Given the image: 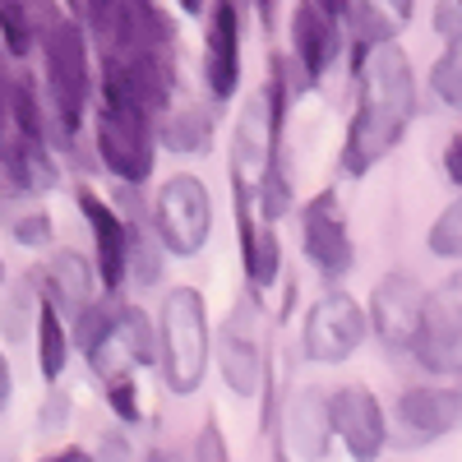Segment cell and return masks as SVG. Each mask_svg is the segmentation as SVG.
<instances>
[{"label": "cell", "mask_w": 462, "mask_h": 462, "mask_svg": "<svg viewBox=\"0 0 462 462\" xmlns=\"http://www.w3.org/2000/svg\"><path fill=\"white\" fill-rule=\"evenodd\" d=\"M411 111H416V79H411L407 51L393 42L370 47L361 65V102L352 116V130H346V143H342V171L365 176L402 139Z\"/></svg>", "instance_id": "6da1fadb"}, {"label": "cell", "mask_w": 462, "mask_h": 462, "mask_svg": "<svg viewBox=\"0 0 462 462\" xmlns=\"http://www.w3.org/2000/svg\"><path fill=\"white\" fill-rule=\"evenodd\" d=\"M42 47H47V93L56 106V121L65 134H74L84 125L88 93H93L84 28L69 14H60L56 5H42Z\"/></svg>", "instance_id": "7a4b0ae2"}, {"label": "cell", "mask_w": 462, "mask_h": 462, "mask_svg": "<svg viewBox=\"0 0 462 462\" xmlns=\"http://www.w3.org/2000/svg\"><path fill=\"white\" fill-rule=\"evenodd\" d=\"M208 370V310L195 287H171L162 305V374L167 389L189 398L199 393Z\"/></svg>", "instance_id": "3957f363"}, {"label": "cell", "mask_w": 462, "mask_h": 462, "mask_svg": "<svg viewBox=\"0 0 462 462\" xmlns=\"http://www.w3.org/2000/svg\"><path fill=\"white\" fill-rule=\"evenodd\" d=\"M282 106H287V84H282V60L273 65V79L263 93H254L241 106L236 121V143H231V185L254 195L259 180L273 167V148L282 139Z\"/></svg>", "instance_id": "277c9868"}, {"label": "cell", "mask_w": 462, "mask_h": 462, "mask_svg": "<svg viewBox=\"0 0 462 462\" xmlns=\"http://www.w3.org/2000/svg\"><path fill=\"white\" fill-rule=\"evenodd\" d=\"M97 158L111 176L125 185L148 180L152 171V134H148V111L134 102H111L102 97L97 111Z\"/></svg>", "instance_id": "5b68a950"}, {"label": "cell", "mask_w": 462, "mask_h": 462, "mask_svg": "<svg viewBox=\"0 0 462 462\" xmlns=\"http://www.w3.org/2000/svg\"><path fill=\"white\" fill-rule=\"evenodd\" d=\"M208 231H213V204H208V189L199 176H171L162 189H158V241L189 259V254H199L204 241H208Z\"/></svg>", "instance_id": "8992f818"}, {"label": "cell", "mask_w": 462, "mask_h": 462, "mask_svg": "<svg viewBox=\"0 0 462 462\" xmlns=\"http://www.w3.org/2000/svg\"><path fill=\"white\" fill-rule=\"evenodd\" d=\"M365 328H370L365 305H356L346 291H328L305 315V356L319 365H337L365 342Z\"/></svg>", "instance_id": "52a82bcc"}, {"label": "cell", "mask_w": 462, "mask_h": 462, "mask_svg": "<svg viewBox=\"0 0 462 462\" xmlns=\"http://www.w3.org/2000/svg\"><path fill=\"white\" fill-rule=\"evenodd\" d=\"M426 300H430V291L411 273H389V278L374 282L365 310H370V328L383 337V346L411 352L420 328H426Z\"/></svg>", "instance_id": "ba28073f"}, {"label": "cell", "mask_w": 462, "mask_h": 462, "mask_svg": "<svg viewBox=\"0 0 462 462\" xmlns=\"http://www.w3.org/2000/svg\"><path fill=\"white\" fill-rule=\"evenodd\" d=\"M300 241H305V259H310L324 278L352 273L356 250H352V231H346V217H342V204H337L333 189L310 199V208L300 217Z\"/></svg>", "instance_id": "9c48e42d"}, {"label": "cell", "mask_w": 462, "mask_h": 462, "mask_svg": "<svg viewBox=\"0 0 462 462\" xmlns=\"http://www.w3.org/2000/svg\"><path fill=\"white\" fill-rule=\"evenodd\" d=\"M333 411V435L346 444L356 462H374L383 453V439H389V426H383V407L379 398L365 389V383H346L328 398Z\"/></svg>", "instance_id": "30bf717a"}, {"label": "cell", "mask_w": 462, "mask_h": 462, "mask_svg": "<svg viewBox=\"0 0 462 462\" xmlns=\"http://www.w3.org/2000/svg\"><path fill=\"white\" fill-rule=\"evenodd\" d=\"M337 14L328 10V0H296L291 14V47L300 60L305 84H315L319 74L328 69V60L337 56Z\"/></svg>", "instance_id": "8fae6325"}, {"label": "cell", "mask_w": 462, "mask_h": 462, "mask_svg": "<svg viewBox=\"0 0 462 462\" xmlns=\"http://www.w3.org/2000/svg\"><path fill=\"white\" fill-rule=\"evenodd\" d=\"M204 74H208L213 97H231L241 84V10H236V0H213Z\"/></svg>", "instance_id": "7c38bea8"}, {"label": "cell", "mask_w": 462, "mask_h": 462, "mask_svg": "<svg viewBox=\"0 0 462 462\" xmlns=\"http://www.w3.org/2000/svg\"><path fill=\"white\" fill-rule=\"evenodd\" d=\"M79 208H84V217L93 226V241H97V278L106 291H116L130 278V222L116 217L88 185L79 189Z\"/></svg>", "instance_id": "4fadbf2b"}, {"label": "cell", "mask_w": 462, "mask_h": 462, "mask_svg": "<svg viewBox=\"0 0 462 462\" xmlns=\"http://www.w3.org/2000/svg\"><path fill=\"white\" fill-rule=\"evenodd\" d=\"M398 420L411 439H435L462 426V389H439V383H416L398 398Z\"/></svg>", "instance_id": "5bb4252c"}, {"label": "cell", "mask_w": 462, "mask_h": 462, "mask_svg": "<svg viewBox=\"0 0 462 462\" xmlns=\"http://www.w3.org/2000/svg\"><path fill=\"white\" fill-rule=\"evenodd\" d=\"M217 361H222V374H226V383H231V393H241V398L259 393L263 361H259V342L250 337V310L226 319L222 342H217Z\"/></svg>", "instance_id": "9a60e30c"}, {"label": "cell", "mask_w": 462, "mask_h": 462, "mask_svg": "<svg viewBox=\"0 0 462 462\" xmlns=\"http://www.w3.org/2000/svg\"><path fill=\"white\" fill-rule=\"evenodd\" d=\"M47 300L65 315H79L84 305H93V263L79 250H56V259L47 263Z\"/></svg>", "instance_id": "2e32d148"}, {"label": "cell", "mask_w": 462, "mask_h": 462, "mask_svg": "<svg viewBox=\"0 0 462 462\" xmlns=\"http://www.w3.org/2000/svg\"><path fill=\"white\" fill-rule=\"evenodd\" d=\"M328 435H333L328 398L315 393V389H300V393L291 398V411H287V439H291L296 453H305V457H324Z\"/></svg>", "instance_id": "e0dca14e"}, {"label": "cell", "mask_w": 462, "mask_h": 462, "mask_svg": "<svg viewBox=\"0 0 462 462\" xmlns=\"http://www.w3.org/2000/svg\"><path fill=\"white\" fill-rule=\"evenodd\" d=\"M74 342L84 346V356L93 365H102L106 361V346L121 342V305H111V300L84 305V310L74 315Z\"/></svg>", "instance_id": "ac0fdd59"}, {"label": "cell", "mask_w": 462, "mask_h": 462, "mask_svg": "<svg viewBox=\"0 0 462 462\" xmlns=\"http://www.w3.org/2000/svg\"><path fill=\"white\" fill-rule=\"evenodd\" d=\"M65 356H69V342H65L60 310L51 300H42V310H37V365H42V379L56 383L65 374Z\"/></svg>", "instance_id": "d6986e66"}, {"label": "cell", "mask_w": 462, "mask_h": 462, "mask_svg": "<svg viewBox=\"0 0 462 462\" xmlns=\"http://www.w3.org/2000/svg\"><path fill=\"white\" fill-rule=\"evenodd\" d=\"M42 5H47V0H0V42H5L10 56H23L32 47Z\"/></svg>", "instance_id": "ffe728a7"}, {"label": "cell", "mask_w": 462, "mask_h": 462, "mask_svg": "<svg viewBox=\"0 0 462 462\" xmlns=\"http://www.w3.org/2000/svg\"><path fill=\"white\" fill-rule=\"evenodd\" d=\"M420 333H462V268L448 273L426 300V328Z\"/></svg>", "instance_id": "44dd1931"}, {"label": "cell", "mask_w": 462, "mask_h": 462, "mask_svg": "<svg viewBox=\"0 0 462 462\" xmlns=\"http://www.w3.org/2000/svg\"><path fill=\"white\" fill-rule=\"evenodd\" d=\"M162 143L171 148V152H204L208 143H213V121L204 111H176V116H167L162 121Z\"/></svg>", "instance_id": "7402d4cb"}, {"label": "cell", "mask_w": 462, "mask_h": 462, "mask_svg": "<svg viewBox=\"0 0 462 462\" xmlns=\"http://www.w3.org/2000/svg\"><path fill=\"white\" fill-rule=\"evenodd\" d=\"M121 346L139 365L162 361V337L152 333V324H148V315L139 310V305H121Z\"/></svg>", "instance_id": "603a6c76"}, {"label": "cell", "mask_w": 462, "mask_h": 462, "mask_svg": "<svg viewBox=\"0 0 462 462\" xmlns=\"http://www.w3.org/2000/svg\"><path fill=\"white\" fill-rule=\"evenodd\" d=\"M411 352L430 374H462V333H420Z\"/></svg>", "instance_id": "cb8c5ba5"}, {"label": "cell", "mask_w": 462, "mask_h": 462, "mask_svg": "<svg viewBox=\"0 0 462 462\" xmlns=\"http://www.w3.org/2000/svg\"><path fill=\"white\" fill-rule=\"evenodd\" d=\"M430 88H435V97H439L444 106L462 111V37H457V42H448L444 56L435 60V69H430Z\"/></svg>", "instance_id": "d4e9b609"}, {"label": "cell", "mask_w": 462, "mask_h": 462, "mask_svg": "<svg viewBox=\"0 0 462 462\" xmlns=\"http://www.w3.org/2000/svg\"><path fill=\"white\" fill-rule=\"evenodd\" d=\"M278 268H282V245H278V231H259V245L254 254L245 259V273H250V287L263 291L278 282Z\"/></svg>", "instance_id": "484cf974"}, {"label": "cell", "mask_w": 462, "mask_h": 462, "mask_svg": "<svg viewBox=\"0 0 462 462\" xmlns=\"http://www.w3.org/2000/svg\"><path fill=\"white\" fill-rule=\"evenodd\" d=\"M162 273V259H158V245L148 241L143 222H130V278L134 287H152Z\"/></svg>", "instance_id": "4316f807"}, {"label": "cell", "mask_w": 462, "mask_h": 462, "mask_svg": "<svg viewBox=\"0 0 462 462\" xmlns=\"http://www.w3.org/2000/svg\"><path fill=\"white\" fill-rule=\"evenodd\" d=\"M430 254L462 259V195L435 217V226H430Z\"/></svg>", "instance_id": "83f0119b"}, {"label": "cell", "mask_w": 462, "mask_h": 462, "mask_svg": "<svg viewBox=\"0 0 462 462\" xmlns=\"http://www.w3.org/2000/svg\"><path fill=\"white\" fill-rule=\"evenodd\" d=\"M84 10H88V23L97 32V42L111 47L116 37H121L125 19H130V0H84Z\"/></svg>", "instance_id": "f1b7e54d"}, {"label": "cell", "mask_w": 462, "mask_h": 462, "mask_svg": "<svg viewBox=\"0 0 462 462\" xmlns=\"http://www.w3.org/2000/svg\"><path fill=\"white\" fill-rule=\"evenodd\" d=\"M287 204H291V195H287V176L278 171V162L268 167V176L259 180V213H263V222H278L282 213H287Z\"/></svg>", "instance_id": "f546056e"}, {"label": "cell", "mask_w": 462, "mask_h": 462, "mask_svg": "<svg viewBox=\"0 0 462 462\" xmlns=\"http://www.w3.org/2000/svg\"><path fill=\"white\" fill-rule=\"evenodd\" d=\"M106 402L121 420H139V398H134V379L130 374H106Z\"/></svg>", "instance_id": "4dcf8cb0"}, {"label": "cell", "mask_w": 462, "mask_h": 462, "mask_svg": "<svg viewBox=\"0 0 462 462\" xmlns=\"http://www.w3.org/2000/svg\"><path fill=\"white\" fill-rule=\"evenodd\" d=\"M195 462H231L217 420H204V430H199V439H195Z\"/></svg>", "instance_id": "1f68e13d"}, {"label": "cell", "mask_w": 462, "mask_h": 462, "mask_svg": "<svg viewBox=\"0 0 462 462\" xmlns=\"http://www.w3.org/2000/svg\"><path fill=\"white\" fill-rule=\"evenodd\" d=\"M435 32L444 42H457L462 37V0H439L435 5Z\"/></svg>", "instance_id": "d6a6232c"}, {"label": "cell", "mask_w": 462, "mask_h": 462, "mask_svg": "<svg viewBox=\"0 0 462 462\" xmlns=\"http://www.w3.org/2000/svg\"><path fill=\"white\" fill-rule=\"evenodd\" d=\"M47 231H51L47 213H28V217H14V241H19V245H47Z\"/></svg>", "instance_id": "836d02e7"}, {"label": "cell", "mask_w": 462, "mask_h": 462, "mask_svg": "<svg viewBox=\"0 0 462 462\" xmlns=\"http://www.w3.org/2000/svg\"><path fill=\"white\" fill-rule=\"evenodd\" d=\"M93 462H139V453H134V444H130L125 435H106V439L97 444Z\"/></svg>", "instance_id": "e575fe53"}, {"label": "cell", "mask_w": 462, "mask_h": 462, "mask_svg": "<svg viewBox=\"0 0 462 462\" xmlns=\"http://www.w3.org/2000/svg\"><path fill=\"white\" fill-rule=\"evenodd\" d=\"M444 171H448V180L462 189V130L448 139V148H444Z\"/></svg>", "instance_id": "d590c367"}, {"label": "cell", "mask_w": 462, "mask_h": 462, "mask_svg": "<svg viewBox=\"0 0 462 462\" xmlns=\"http://www.w3.org/2000/svg\"><path fill=\"white\" fill-rule=\"evenodd\" d=\"M65 411H69V398H65V393H56V398L47 402V411H42V430H51V426H65Z\"/></svg>", "instance_id": "8d00e7d4"}, {"label": "cell", "mask_w": 462, "mask_h": 462, "mask_svg": "<svg viewBox=\"0 0 462 462\" xmlns=\"http://www.w3.org/2000/svg\"><path fill=\"white\" fill-rule=\"evenodd\" d=\"M10 393H14V374H10V361H5V352H0V411L10 407Z\"/></svg>", "instance_id": "74e56055"}, {"label": "cell", "mask_w": 462, "mask_h": 462, "mask_svg": "<svg viewBox=\"0 0 462 462\" xmlns=\"http://www.w3.org/2000/svg\"><path fill=\"white\" fill-rule=\"evenodd\" d=\"M37 462H88V453L69 444V448H60V453H47V457H37Z\"/></svg>", "instance_id": "f35d334b"}, {"label": "cell", "mask_w": 462, "mask_h": 462, "mask_svg": "<svg viewBox=\"0 0 462 462\" xmlns=\"http://www.w3.org/2000/svg\"><path fill=\"white\" fill-rule=\"evenodd\" d=\"M180 10H185V14H199V10H204V0H180Z\"/></svg>", "instance_id": "ab89813d"}, {"label": "cell", "mask_w": 462, "mask_h": 462, "mask_svg": "<svg viewBox=\"0 0 462 462\" xmlns=\"http://www.w3.org/2000/svg\"><path fill=\"white\" fill-rule=\"evenodd\" d=\"M254 5L263 10V19H273V5H278V0H254Z\"/></svg>", "instance_id": "60d3db41"}, {"label": "cell", "mask_w": 462, "mask_h": 462, "mask_svg": "<svg viewBox=\"0 0 462 462\" xmlns=\"http://www.w3.org/2000/svg\"><path fill=\"white\" fill-rule=\"evenodd\" d=\"M273 462H291L287 457V444H273Z\"/></svg>", "instance_id": "b9f144b4"}, {"label": "cell", "mask_w": 462, "mask_h": 462, "mask_svg": "<svg viewBox=\"0 0 462 462\" xmlns=\"http://www.w3.org/2000/svg\"><path fill=\"white\" fill-rule=\"evenodd\" d=\"M0 282H5V263H0Z\"/></svg>", "instance_id": "7bdbcfd3"}]
</instances>
